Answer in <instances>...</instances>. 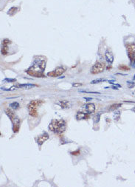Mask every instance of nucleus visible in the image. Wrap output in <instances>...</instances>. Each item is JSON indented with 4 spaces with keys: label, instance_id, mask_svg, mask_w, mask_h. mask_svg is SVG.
Here are the masks:
<instances>
[{
    "label": "nucleus",
    "instance_id": "ddd939ff",
    "mask_svg": "<svg viewBox=\"0 0 135 187\" xmlns=\"http://www.w3.org/2000/svg\"><path fill=\"white\" fill-rule=\"evenodd\" d=\"M88 114V113H87ZM86 113H81V112H78V114L76 115V118L78 120H84V119H86L89 118V115H87Z\"/></svg>",
    "mask_w": 135,
    "mask_h": 187
},
{
    "label": "nucleus",
    "instance_id": "bb28decb",
    "mask_svg": "<svg viewBox=\"0 0 135 187\" xmlns=\"http://www.w3.org/2000/svg\"><path fill=\"white\" fill-rule=\"evenodd\" d=\"M72 86H74V87H78V86H82V84H79V83H78V84H73Z\"/></svg>",
    "mask_w": 135,
    "mask_h": 187
},
{
    "label": "nucleus",
    "instance_id": "f3484780",
    "mask_svg": "<svg viewBox=\"0 0 135 187\" xmlns=\"http://www.w3.org/2000/svg\"><path fill=\"white\" fill-rule=\"evenodd\" d=\"M118 69L120 70L121 71H126V70H129L130 68L128 67V66L124 65V64H121L118 67Z\"/></svg>",
    "mask_w": 135,
    "mask_h": 187
},
{
    "label": "nucleus",
    "instance_id": "1a4fd4ad",
    "mask_svg": "<svg viewBox=\"0 0 135 187\" xmlns=\"http://www.w3.org/2000/svg\"><path fill=\"white\" fill-rule=\"evenodd\" d=\"M105 57L108 64L113 63V62H114V56H113V53H112L111 50H106V51L105 53Z\"/></svg>",
    "mask_w": 135,
    "mask_h": 187
},
{
    "label": "nucleus",
    "instance_id": "2eb2a0df",
    "mask_svg": "<svg viewBox=\"0 0 135 187\" xmlns=\"http://www.w3.org/2000/svg\"><path fill=\"white\" fill-rule=\"evenodd\" d=\"M120 107H121V104H113V105H112V106L109 107V111H114V110H116L117 109Z\"/></svg>",
    "mask_w": 135,
    "mask_h": 187
},
{
    "label": "nucleus",
    "instance_id": "20e7f679",
    "mask_svg": "<svg viewBox=\"0 0 135 187\" xmlns=\"http://www.w3.org/2000/svg\"><path fill=\"white\" fill-rule=\"evenodd\" d=\"M43 101L41 100H33L30 102L28 104L27 108L29 110V114L33 117H37L38 113H37V108L38 107L40 106Z\"/></svg>",
    "mask_w": 135,
    "mask_h": 187
},
{
    "label": "nucleus",
    "instance_id": "6ab92c4d",
    "mask_svg": "<svg viewBox=\"0 0 135 187\" xmlns=\"http://www.w3.org/2000/svg\"><path fill=\"white\" fill-rule=\"evenodd\" d=\"M16 10H17V8H16V7H11L9 11H8V12H7V14H9L10 16H13V13L16 12Z\"/></svg>",
    "mask_w": 135,
    "mask_h": 187
},
{
    "label": "nucleus",
    "instance_id": "f03ea898",
    "mask_svg": "<svg viewBox=\"0 0 135 187\" xmlns=\"http://www.w3.org/2000/svg\"><path fill=\"white\" fill-rule=\"evenodd\" d=\"M49 129L53 133L60 135L64 133L65 129H66V122L64 121L63 119L52 120L51 123L49 125Z\"/></svg>",
    "mask_w": 135,
    "mask_h": 187
},
{
    "label": "nucleus",
    "instance_id": "5701e85b",
    "mask_svg": "<svg viewBox=\"0 0 135 187\" xmlns=\"http://www.w3.org/2000/svg\"><path fill=\"white\" fill-rule=\"evenodd\" d=\"M127 84H128V88H133L134 86H135V84L134 82H131V81H128Z\"/></svg>",
    "mask_w": 135,
    "mask_h": 187
},
{
    "label": "nucleus",
    "instance_id": "7ed1b4c3",
    "mask_svg": "<svg viewBox=\"0 0 135 187\" xmlns=\"http://www.w3.org/2000/svg\"><path fill=\"white\" fill-rule=\"evenodd\" d=\"M5 113L6 115L9 117L11 122H12L13 131V133H17V132H19L20 127L19 118L18 117H17V115L13 113V111L12 109H8V108L5 109Z\"/></svg>",
    "mask_w": 135,
    "mask_h": 187
},
{
    "label": "nucleus",
    "instance_id": "412c9836",
    "mask_svg": "<svg viewBox=\"0 0 135 187\" xmlns=\"http://www.w3.org/2000/svg\"><path fill=\"white\" fill-rule=\"evenodd\" d=\"M120 115V112L117 111V112H116V113H114V120H115V121L119 120Z\"/></svg>",
    "mask_w": 135,
    "mask_h": 187
},
{
    "label": "nucleus",
    "instance_id": "cd10ccee",
    "mask_svg": "<svg viewBox=\"0 0 135 187\" xmlns=\"http://www.w3.org/2000/svg\"><path fill=\"white\" fill-rule=\"evenodd\" d=\"M84 99H85V100H86L87 101H91V100H92V98H84Z\"/></svg>",
    "mask_w": 135,
    "mask_h": 187
},
{
    "label": "nucleus",
    "instance_id": "9b49d317",
    "mask_svg": "<svg viewBox=\"0 0 135 187\" xmlns=\"http://www.w3.org/2000/svg\"><path fill=\"white\" fill-rule=\"evenodd\" d=\"M16 88H19V89H23V90H29V89H31L34 86H36L35 84H19V85H16Z\"/></svg>",
    "mask_w": 135,
    "mask_h": 187
},
{
    "label": "nucleus",
    "instance_id": "b1692460",
    "mask_svg": "<svg viewBox=\"0 0 135 187\" xmlns=\"http://www.w3.org/2000/svg\"><path fill=\"white\" fill-rule=\"evenodd\" d=\"M80 92H85V93H94V94H100V92H87V91H83V90H80Z\"/></svg>",
    "mask_w": 135,
    "mask_h": 187
},
{
    "label": "nucleus",
    "instance_id": "a211bd4d",
    "mask_svg": "<svg viewBox=\"0 0 135 187\" xmlns=\"http://www.w3.org/2000/svg\"><path fill=\"white\" fill-rule=\"evenodd\" d=\"M10 107L13 109H17L19 107V104L18 102L11 103V104H10Z\"/></svg>",
    "mask_w": 135,
    "mask_h": 187
},
{
    "label": "nucleus",
    "instance_id": "a878e982",
    "mask_svg": "<svg viewBox=\"0 0 135 187\" xmlns=\"http://www.w3.org/2000/svg\"><path fill=\"white\" fill-rule=\"evenodd\" d=\"M10 81V82H14V81H16V79H10V78H5V79L3 81Z\"/></svg>",
    "mask_w": 135,
    "mask_h": 187
},
{
    "label": "nucleus",
    "instance_id": "dca6fc26",
    "mask_svg": "<svg viewBox=\"0 0 135 187\" xmlns=\"http://www.w3.org/2000/svg\"><path fill=\"white\" fill-rule=\"evenodd\" d=\"M1 52H2V55H7V53H8V47H7V45H2Z\"/></svg>",
    "mask_w": 135,
    "mask_h": 187
},
{
    "label": "nucleus",
    "instance_id": "9d476101",
    "mask_svg": "<svg viewBox=\"0 0 135 187\" xmlns=\"http://www.w3.org/2000/svg\"><path fill=\"white\" fill-rule=\"evenodd\" d=\"M85 109L86 111V113H88V114H92V113H94V111H95V106H94V104H92V103H89V104H86Z\"/></svg>",
    "mask_w": 135,
    "mask_h": 187
},
{
    "label": "nucleus",
    "instance_id": "4be33fe9",
    "mask_svg": "<svg viewBox=\"0 0 135 187\" xmlns=\"http://www.w3.org/2000/svg\"><path fill=\"white\" fill-rule=\"evenodd\" d=\"M11 42L9 40V39H4L3 42H2V45H8V44H11Z\"/></svg>",
    "mask_w": 135,
    "mask_h": 187
},
{
    "label": "nucleus",
    "instance_id": "4468645a",
    "mask_svg": "<svg viewBox=\"0 0 135 187\" xmlns=\"http://www.w3.org/2000/svg\"><path fill=\"white\" fill-rule=\"evenodd\" d=\"M100 115H101V113H98V114L94 115V118H93V121H94V124H98L100 121Z\"/></svg>",
    "mask_w": 135,
    "mask_h": 187
},
{
    "label": "nucleus",
    "instance_id": "f8f14e48",
    "mask_svg": "<svg viewBox=\"0 0 135 187\" xmlns=\"http://www.w3.org/2000/svg\"><path fill=\"white\" fill-rule=\"evenodd\" d=\"M59 104L62 109H68V108L71 107L72 106L71 103L68 101H59Z\"/></svg>",
    "mask_w": 135,
    "mask_h": 187
},
{
    "label": "nucleus",
    "instance_id": "f257e3e1",
    "mask_svg": "<svg viewBox=\"0 0 135 187\" xmlns=\"http://www.w3.org/2000/svg\"><path fill=\"white\" fill-rule=\"evenodd\" d=\"M47 60L45 57L38 56L34 60L33 63L25 72L27 74L36 78H43L45 77L44 72L46 67Z\"/></svg>",
    "mask_w": 135,
    "mask_h": 187
},
{
    "label": "nucleus",
    "instance_id": "aec40b11",
    "mask_svg": "<svg viewBox=\"0 0 135 187\" xmlns=\"http://www.w3.org/2000/svg\"><path fill=\"white\" fill-rule=\"evenodd\" d=\"M103 81H106L105 79H96V80H94V81H91V84H98V83H100V82H103Z\"/></svg>",
    "mask_w": 135,
    "mask_h": 187
},
{
    "label": "nucleus",
    "instance_id": "423d86ee",
    "mask_svg": "<svg viewBox=\"0 0 135 187\" xmlns=\"http://www.w3.org/2000/svg\"><path fill=\"white\" fill-rule=\"evenodd\" d=\"M105 69V63L101 62H98L94 64V65H93V67H92L91 72H92V74H98V73H100V72H103Z\"/></svg>",
    "mask_w": 135,
    "mask_h": 187
},
{
    "label": "nucleus",
    "instance_id": "0eeeda50",
    "mask_svg": "<svg viewBox=\"0 0 135 187\" xmlns=\"http://www.w3.org/2000/svg\"><path fill=\"white\" fill-rule=\"evenodd\" d=\"M65 72V70L61 67H57L55 70L51 71V72H49L47 73V76H50V77H59V76H61V75Z\"/></svg>",
    "mask_w": 135,
    "mask_h": 187
},
{
    "label": "nucleus",
    "instance_id": "c85d7f7f",
    "mask_svg": "<svg viewBox=\"0 0 135 187\" xmlns=\"http://www.w3.org/2000/svg\"><path fill=\"white\" fill-rule=\"evenodd\" d=\"M112 88L114 89V90H118L117 86H112Z\"/></svg>",
    "mask_w": 135,
    "mask_h": 187
},
{
    "label": "nucleus",
    "instance_id": "c756f323",
    "mask_svg": "<svg viewBox=\"0 0 135 187\" xmlns=\"http://www.w3.org/2000/svg\"><path fill=\"white\" fill-rule=\"evenodd\" d=\"M133 111H134V113H135V107H134V109H133Z\"/></svg>",
    "mask_w": 135,
    "mask_h": 187
},
{
    "label": "nucleus",
    "instance_id": "393cba45",
    "mask_svg": "<svg viewBox=\"0 0 135 187\" xmlns=\"http://www.w3.org/2000/svg\"><path fill=\"white\" fill-rule=\"evenodd\" d=\"M71 154L72 155H80V151H79V150H77L75 152H71Z\"/></svg>",
    "mask_w": 135,
    "mask_h": 187
},
{
    "label": "nucleus",
    "instance_id": "39448f33",
    "mask_svg": "<svg viewBox=\"0 0 135 187\" xmlns=\"http://www.w3.org/2000/svg\"><path fill=\"white\" fill-rule=\"evenodd\" d=\"M126 50L128 57L129 58L130 62L132 65L135 67V44L134 43H129L126 44Z\"/></svg>",
    "mask_w": 135,
    "mask_h": 187
},
{
    "label": "nucleus",
    "instance_id": "6e6552de",
    "mask_svg": "<svg viewBox=\"0 0 135 187\" xmlns=\"http://www.w3.org/2000/svg\"><path fill=\"white\" fill-rule=\"evenodd\" d=\"M49 138V135L48 134L46 133V132H44V133H42L41 135H40L37 138V143L41 147V145L44 143V142H45V141H47V140H48Z\"/></svg>",
    "mask_w": 135,
    "mask_h": 187
}]
</instances>
